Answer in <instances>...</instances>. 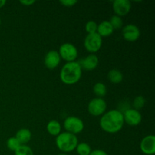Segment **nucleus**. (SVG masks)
Listing matches in <instances>:
<instances>
[{"label": "nucleus", "instance_id": "nucleus-1", "mask_svg": "<svg viewBox=\"0 0 155 155\" xmlns=\"http://www.w3.org/2000/svg\"><path fill=\"white\" fill-rule=\"evenodd\" d=\"M100 127L107 133H117L122 130L124 125L123 112L119 110H110L105 112L100 120Z\"/></svg>", "mask_w": 155, "mask_h": 155}, {"label": "nucleus", "instance_id": "nucleus-2", "mask_svg": "<svg viewBox=\"0 0 155 155\" xmlns=\"http://www.w3.org/2000/svg\"><path fill=\"white\" fill-rule=\"evenodd\" d=\"M82 68L77 61L68 62L62 67L60 78L66 85H74L81 79Z\"/></svg>", "mask_w": 155, "mask_h": 155}, {"label": "nucleus", "instance_id": "nucleus-3", "mask_svg": "<svg viewBox=\"0 0 155 155\" xmlns=\"http://www.w3.org/2000/svg\"><path fill=\"white\" fill-rule=\"evenodd\" d=\"M78 143L77 136L68 132H63L56 136V146L62 153L68 154L72 152L76 149Z\"/></svg>", "mask_w": 155, "mask_h": 155}, {"label": "nucleus", "instance_id": "nucleus-4", "mask_svg": "<svg viewBox=\"0 0 155 155\" xmlns=\"http://www.w3.org/2000/svg\"><path fill=\"white\" fill-rule=\"evenodd\" d=\"M58 53L61 58L64 60L67 63L76 61V59L78 56L77 47L70 42H65L62 44L59 48Z\"/></svg>", "mask_w": 155, "mask_h": 155}, {"label": "nucleus", "instance_id": "nucleus-5", "mask_svg": "<svg viewBox=\"0 0 155 155\" xmlns=\"http://www.w3.org/2000/svg\"><path fill=\"white\" fill-rule=\"evenodd\" d=\"M64 127L66 132L76 135L81 133L84 129V124L80 118L74 116L67 117L64 121Z\"/></svg>", "mask_w": 155, "mask_h": 155}, {"label": "nucleus", "instance_id": "nucleus-6", "mask_svg": "<svg viewBox=\"0 0 155 155\" xmlns=\"http://www.w3.org/2000/svg\"><path fill=\"white\" fill-rule=\"evenodd\" d=\"M102 45V38L97 33L87 34L84 39V47L89 52L93 53L99 51Z\"/></svg>", "mask_w": 155, "mask_h": 155}, {"label": "nucleus", "instance_id": "nucleus-7", "mask_svg": "<svg viewBox=\"0 0 155 155\" xmlns=\"http://www.w3.org/2000/svg\"><path fill=\"white\" fill-rule=\"evenodd\" d=\"M107 103L102 98H92L88 104V111L94 117H99L105 113Z\"/></svg>", "mask_w": 155, "mask_h": 155}, {"label": "nucleus", "instance_id": "nucleus-8", "mask_svg": "<svg viewBox=\"0 0 155 155\" xmlns=\"http://www.w3.org/2000/svg\"><path fill=\"white\" fill-rule=\"evenodd\" d=\"M123 37L128 42H136L139 39L141 32L139 27L133 24H127L122 29Z\"/></svg>", "mask_w": 155, "mask_h": 155}, {"label": "nucleus", "instance_id": "nucleus-9", "mask_svg": "<svg viewBox=\"0 0 155 155\" xmlns=\"http://www.w3.org/2000/svg\"><path fill=\"white\" fill-rule=\"evenodd\" d=\"M112 7L115 15L120 18L128 15L132 8L131 2L129 0H115L113 2Z\"/></svg>", "mask_w": 155, "mask_h": 155}, {"label": "nucleus", "instance_id": "nucleus-10", "mask_svg": "<svg viewBox=\"0 0 155 155\" xmlns=\"http://www.w3.org/2000/svg\"><path fill=\"white\" fill-rule=\"evenodd\" d=\"M124 123H127L130 126H137L142 122V117L139 110L135 109H127L123 113Z\"/></svg>", "mask_w": 155, "mask_h": 155}, {"label": "nucleus", "instance_id": "nucleus-11", "mask_svg": "<svg viewBox=\"0 0 155 155\" xmlns=\"http://www.w3.org/2000/svg\"><path fill=\"white\" fill-rule=\"evenodd\" d=\"M140 150L146 155L155 154V136L154 135H148L142 139L140 142Z\"/></svg>", "mask_w": 155, "mask_h": 155}, {"label": "nucleus", "instance_id": "nucleus-12", "mask_svg": "<svg viewBox=\"0 0 155 155\" xmlns=\"http://www.w3.org/2000/svg\"><path fill=\"white\" fill-rule=\"evenodd\" d=\"M61 60V58L58 51L55 50H51L45 54L44 58V64L48 69L54 70L60 64Z\"/></svg>", "mask_w": 155, "mask_h": 155}, {"label": "nucleus", "instance_id": "nucleus-13", "mask_svg": "<svg viewBox=\"0 0 155 155\" xmlns=\"http://www.w3.org/2000/svg\"><path fill=\"white\" fill-rule=\"evenodd\" d=\"M80 64L82 70H86V71H93L98 67L99 60H98V56L95 54H90L86 57L80 59L79 61H77Z\"/></svg>", "mask_w": 155, "mask_h": 155}, {"label": "nucleus", "instance_id": "nucleus-14", "mask_svg": "<svg viewBox=\"0 0 155 155\" xmlns=\"http://www.w3.org/2000/svg\"><path fill=\"white\" fill-rule=\"evenodd\" d=\"M114 29L110 25V22L107 21H104L98 24L97 28V33L102 37H107L113 33Z\"/></svg>", "mask_w": 155, "mask_h": 155}, {"label": "nucleus", "instance_id": "nucleus-15", "mask_svg": "<svg viewBox=\"0 0 155 155\" xmlns=\"http://www.w3.org/2000/svg\"><path fill=\"white\" fill-rule=\"evenodd\" d=\"M32 133L30 130L26 128H22L18 130L15 135V138L19 141L21 145H25L31 139Z\"/></svg>", "mask_w": 155, "mask_h": 155}, {"label": "nucleus", "instance_id": "nucleus-16", "mask_svg": "<svg viewBox=\"0 0 155 155\" xmlns=\"http://www.w3.org/2000/svg\"><path fill=\"white\" fill-rule=\"evenodd\" d=\"M46 130L51 136H58L61 131V126L58 121L52 120L47 124Z\"/></svg>", "mask_w": 155, "mask_h": 155}, {"label": "nucleus", "instance_id": "nucleus-17", "mask_svg": "<svg viewBox=\"0 0 155 155\" xmlns=\"http://www.w3.org/2000/svg\"><path fill=\"white\" fill-rule=\"evenodd\" d=\"M107 79L109 81L114 84H118L123 81L124 76L120 71L117 69H112L107 74Z\"/></svg>", "mask_w": 155, "mask_h": 155}, {"label": "nucleus", "instance_id": "nucleus-18", "mask_svg": "<svg viewBox=\"0 0 155 155\" xmlns=\"http://www.w3.org/2000/svg\"><path fill=\"white\" fill-rule=\"evenodd\" d=\"M93 92L98 98H102L107 94V87L103 83H97L93 86Z\"/></svg>", "mask_w": 155, "mask_h": 155}, {"label": "nucleus", "instance_id": "nucleus-19", "mask_svg": "<svg viewBox=\"0 0 155 155\" xmlns=\"http://www.w3.org/2000/svg\"><path fill=\"white\" fill-rule=\"evenodd\" d=\"M76 150L79 155H89L92 152V148H91L90 145L86 142L78 143Z\"/></svg>", "mask_w": 155, "mask_h": 155}, {"label": "nucleus", "instance_id": "nucleus-20", "mask_svg": "<svg viewBox=\"0 0 155 155\" xmlns=\"http://www.w3.org/2000/svg\"><path fill=\"white\" fill-rule=\"evenodd\" d=\"M109 22L113 27L114 30L122 28L123 26H124V21H123L122 18L119 16H117V15H113L110 18Z\"/></svg>", "mask_w": 155, "mask_h": 155}, {"label": "nucleus", "instance_id": "nucleus-21", "mask_svg": "<svg viewBox=\"0 0 155 155\" xmlns=\"http://www.w3.org/2000/svg\"><path fill=\"white\" fill-rule=\"evenodd\" d=\"M145 103H146L145 98L142 95H138L133 100V109L139 111V110L143 108L144 106L145 105Z\"/></svg>", "mask_w": 155, "mask_h": 155}, {"label": "nucleus", "instance_id": "nucleus-22", "mask_svg": "<svg viewBox=\"0 0 155 155\" xmlns=\"http://www.w3.org/2000/svg\"><path fill=\"white\" fill-rule=\"evenodd\" d=\"M6 145H7V147L8 149H10L11 151H15L20 146H21V144L20 143L19 141H18L15 136V137L9 138L7 140Z\"/></svg>", "mask_w": 155, "mask_h": 155}, {"label": "nucleus", "instance_id": "nucleus-23", "mask_svg": "<svg viewBox=\"0 0 155 155\" xmlns=\"http://www.w3.org/2000/svg\"><path fill=\"white\" fill-rule=\"evenodd\" d=\"M15 155H33V151L30 147L25 145H21L15 151Z\"/></svg>", "mask_w": 155, "mask_h": 155}, {"label": "nucleus", "instance_id": "nucleus-24", "mask_svg": "<svg viewBox=\"0 0 155 155\" xmlns=\"http://www.w3.org/2000/svg\"><path fill=\"white\" fill-rule=\"evenodd\" d=\"M97 28H98V24L93 21H88L85 26V30L88 34L97 33Z\"/></svg>", "mask_w": 155, "mask_h": 155}, {"label": "nucleus", "instance_id": "nucleus-25", "mask_svg": "<svg viewBox=\"0 0 155 155\" xmlns=\"http://www.w3.org/2000/svg\"><path fill=\"white\" fill-rule=\"evenodd\" d=\"M60 3L64 7L71 8L75 5L77 3V1L76 0H61Z\"/></svg>", "mask_w": 155, "mask_h": 155}, {"label": "nucleus", "instance_id": "nucleus-26", "mask_svg": "<svg viewBox=\"0 0 155 155\" xmlns=\"http://www.w3.org/2000/svg\"><path fill=\"white\" fill-rule=\"evenodd\" d=\"M89 155H108L104 151L101 149H95L94 151H92Z\"/></svg>", "mask_w": 155, "mask_h": 155}, {"label": "nucleus", "instance_id": "nucleus-27", "mask_svg": "<svg viewBox=\"0 0 155 155\" xmlns=\"http://www.w3.org/2000/svg\"><path fill=\"white\" fill-rule=\"evenodd\" d=\"M20 3L24 6H30L34 4L35 1L34 0H24V1H20Z\"/></svg>", "mask_w": 155, "mask_h": 155}, {"label": "nucleus", "instance_id": "nucleus-28", "mask_svg": "<svg viewBox=\"0 0 155 155\" xmlns=\"http://www.w3.org/2000/svg\"><path fill=\"white\" fill-rule=\"evenodd\" d=\"M6 2H6L5 0H0V8L4 7V6L5 5Z\"/></svg>", "mask_w": 155, "mask_h": 155}, {"label": "nucleus", "instance_id": "nucleus-29", "mask_svg": "<svg viewBox=\"0 0 155 155\" xmlns=\"http://www.w3.org/2000/svg\"><path fill=\"white\" fill-rule=\"evenodd\" d=\"M58 155H68L67 154H65V153H61V154H58Z\"/></svg>", "mask_w": 155, "mask_h": 155}, {"label": "nucleus", "instance_id": "nucleus-30", "mask_svg": "<svg viewBox=\"0 0 155 155\" xmlns=\"http://www.w3.org/2000/svg\"><path fill=\"white\" fill-rule=\"evenodd\" d=\"M0 24H1V18H0Z\"/></svg>", "mask_w": 155, "mask_h": 155}]
</instances>
